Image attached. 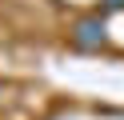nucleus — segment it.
<instances>
[{"label":"nucleus","mask_w":124,"mask_h":120,"mask_svg":"<svg viewBox=\"0 0 124 120\" xmlns=\"http://www.w3.org/2000/svg\"><path fill=\"white\" fill-rule=\"evenodd\" d=\"M104 20L100 16H84V20H76L72 24V44L76 48H100L104 44Z\"/></svg>","instance_id":"nucleus-1"},{"label":"nucleus","mask_w":124,"mask_h":120,"mask_svg":"<svg viewBox=\"0 0 124 120\" xmlns=\"http://www.w3.org/2000/svg\"><path fill=\"white\" fill-rule=\"evenodd\" d=\"M104 4H108V8H124V0H104Z\"/></svg>","instance_id":"nucleus-2"}]
</instances>
